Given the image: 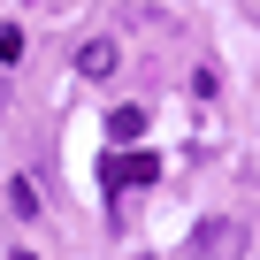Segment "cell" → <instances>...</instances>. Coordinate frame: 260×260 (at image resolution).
Segmentation results:
<instances>
[{
    "label": "cell",
    "mask_w": 260,
    "mask_h": 260,
    "mask_svg": "<svg viewBox=\"0 0 260 260\" xmlns=\"http://www.w3.org/2000/svg\"><path fill=\"white\" fill-rule=\"evenodd\" d=\"M153 169H161L153 153H107V161H100V191H107V199H122L130 184H153Z\"/></svg>",
    "instance_id": "6da1fadb"
},
{
    "label": "cell",
    "mask_w": 260,
    "mask_h": 260,
    "mask_svg": "<svg viewBox=\"0 0 260 260\" xmlns=\"http://www.w3.org/2000/svg\"><path fill=\"white\" fill-rule=\"evenodd\" d=\"M115 69V39H84L77 46V77H107Z\"/></svg>",
    "instance_id": "7a4b0ae2"
},
{
    "label": "cell",
    "mask_w": 260,
    "mask_h": 260,
    "mask_svg": "<svg viewBox=\"0 0 260 260\" xmlns=\"http://www.w3.org/2000/svg\"><path fill=\"white\" fill-rule=\"evenodd\" d=\"M138 130H146V107H115V115H107V138H115V146H130Z\"/></svg>",
    "instance_id": "3957f363"
},
{
    "label": "cell",
    "mask_w": 260,
    "mask_h": 260,
    "mask_svg": "<svg viewBox=\"0 0 260 260\" xmlns=\"http://www.w3.org/2000/svg\"><path fill=\"white\" fill-rule=\"evenodd\" d=\"M191 252H199V260H214V252H230V222H207V230L191 237Z\"/></svg>",
    "instance_id": "277c9868"
},
{
    "label": "cell",
    "mask_w": 260,
    "mask_h": 260,
    "mask_svg": "<svg viewBox=\"0 0 260 260\" xmlns=\"http://www.w3.org/2000/svg\"><path fill=\"white\" fill-rule=\"evenodd\" d=\"M8 199H16V214H23V222L39 214V191H31V176H16V184H8Z\"/></svg>",
    "instance_id": "5b68a950"
},
{
    "label": "cell",
    "mask_w": 260,
    "mask_h": 260,
    "mask_svg": "<svg viewBox=\"0 0 260 260\" xmlns=\"http://www.w3.org/2000/svg\"><path fill=\"white\" fill-rule=\"evenodd\" d=\"M16 260H31V252H16Z\"/></svg>",
    "instance_id": "8992f818"
}]
</instances>
